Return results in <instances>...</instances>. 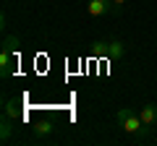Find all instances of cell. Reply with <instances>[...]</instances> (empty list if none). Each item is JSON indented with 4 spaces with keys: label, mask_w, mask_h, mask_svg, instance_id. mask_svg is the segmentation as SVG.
I'll use <instances>...</instances> for the list:
<instances>
[{
    "label": "cell",
    "mask_w": 157,
    "mask_h": 146,
    "mask_svg": "<svg viewBox=\"0 0 157 146\" xmlns=\"http://www.w3.org/2000/svg\"><path fill=\"white\" fill-rule=\"evenodd\" d=\"M3 115H8L11 120H18V118H21L18 102H16V99H6V102H3Z\"/></svg>",
    "instance_id": "obj_8"
},
{
    "label": "cell",
    "mask_w": 157,
    "mask_h": 146,
    "mask_svg": "<svg viewBox=\"0 0 157 146\" xmlns=\"http://www.w3.org/2000/svg\"><path fill=\"white\" fill-rule=\"evenodd\" d=\"M52 130H55V123H52V120H39V123L34 125V136H37V138H45Z\"/></svg>",
    "instance_id": "obj_7"
},
{
    "label": "cell",
    "mask_w": 157,
    "mask_h": 146,
    "mask_svg": "<svg viewBox=\"0 0 157 146\" xmlns=\"http://www.w3.org/2000/svg\"><path fill=\"white\" fill-rule=\"evenodd\" d=\"M113 3H115L118 8H123V3H128V0H113Z\"/></svg>",
    "instance_id": "obj_10"
},
{
    "label": "cell",
    "mask_w": 157,
    "mask_h": 146,
    "mask_svg": "<svg viewBox=\"0 0 157 146\" xmlns=\"http://www.w3.org/2000/svg\"><path fill=\"white\" fill-rule=\"evenodd\" d=\"M11 136H13V120L3 115L0 118V144H11Z\"/></svg>",
    "instance_id": "obj_6"
},
{
    "label": "cell",
    "mask_w": 157,
    "mask_h": 146,
    "mask_svg": "<svg viewBox=\"0 0 157 146\" xmlns=\"http://www.w3.org/2000/svg\"><path fill=\"white\" fill-rule=\"evenodd\" d=\"M92 52L102 57H110V60H118V57L126 55V45L121 39H100L92 45Z\"/></svg>",
    "instance_id": "obj_2"
},
{
    "label": "cell",
    "mask_w": 157,
    "mask_h": 146,
    "mask_svg": "<svg viewBox=\"0 0 157 146\" xmlns=\"http://www.w3.org/2000/svg\"><path fill=\"white\" fill-rule=\"evenodd\" d=\"M115 120H118V125H121V130L128 133V136H144L147 133V128H144V123H141L139 112H134L131 107H121L118 115H115Z\"/></svg>",
    "instance_id": "obj_1"
},
{
    "label": "cell",
    "mask_w": 157,
    "mask_h": 146,
    "mask_svg": "<svg viewBox=\"0 0 157 146\" xmlns=\"http://www.w3.org/2000/svg\"><path fill=\"white\" fill-rule=\"evenodd\" d=\"M18 45H21V39H18V37H13V34H8L6 39H3V47H6V50H11L13 55L18 52Z\"/></svg>",
    "instance_id": "obj_9"
},
{
    "label": "cell",
    "mask_w": 157,
    "mask_h": 146,
    "mask_svg": "<svg viewBox=\"0 0 157 146\" xmlns=\"http://www.w3.org/2000/svg\"><path fill=\"white\" fill-rule=\"evenodd\" d=\"M141 123L147 125V128H155L157 125V104H144L141 107V112H139Z\"/></svg>",
    "instance_id": "obj_5"
},
{
    "label": "cell",
    "mask_w": 157,
    "mask_h": 146,
    "mask_svg": "<svg viewBox=\"0 0 157 146\" xmlns=\"http://www.w3.org/2000/svg\"><path fill=\"white\" fill-rule=\"evenodd\" d=\"M86 11H89V16H107V13L118 11V5L113 3V0H86Z\"/></svg>",
    "instance_id": "obj_3"
},
{
    "label": "cell",
    "mask_w": 157,
    "mask_h": 146,
    "mask_svg": "<svg viewBox=\"0 0 157 146\" xmlns=\"http://www.w3.org/2000/svg\"><path fill=\"white\" fill-rule=\"evenodd\" d=\"M11 73H13V52L3 47V50H0V76L8 78Z\"/></svg>",
    "instance_id": "obj_4"
}]
</instances>
